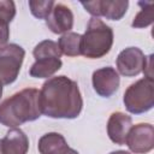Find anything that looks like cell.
<instances>
[{"instance_id": "cell-6", "label": "cell", "mask_w": 154, "mask_h": 154, "mask_svg": "<svg viewBox=\"0 0 154 154\" xmlns=\"http://www.w3.org/2000/svg\"><path fill=\"white\" fill-rule=\"evenodd\" d=\"M81 5L89 12L94 18L105 17L111 20L122 19L129 7L128 0H94V1H82Z\"/></svg>"}, {"instance_id": "cell-9", "label": "cell", "mask_w": 154, "mask_h": 154, "mask_svg": "<svg viewBox=\"0 0 154 154\" xmlns=\"http://www.w3.org/2000/svg\"><path fill=\"white\" fill-rule=\"evenodd\" d=\"M91 82L94 90L96 91L97 95L102 97H109L118 90L120 77L119 73L116 71V69L111 66H106L93 72Z\"/></svg>"}, {"instance_id": "cell-3", "label": "cell", "mask_w": 154, "mask_h": 154, "mask_svg": "<svg viewBox=\"0 0 154 154\" xmlns=\"http://www.w3.org/2000/svg\"><path fill=\"white\" fill-rule=\"evenodd\" d=\"M113 30L100 18L91 17L88 22L85 32L82 35L81 55L89 59L105 57L113 46Z\"/></svg>"}, {"instance_id": "cell-7", "label": "cell", "mask_w": 154, "mask_h": 154, "mask_svg": "<svg viewBox=\"0 0 154 154\" xmlns=\"http://www.w3.org/2000/svg\"><path fill=\"white\" fill-rule=\"evenodd\" d=\"M125 144L135 154H146L154 148V128L149 123L132 125Z\"/></svg>"}, {"instance_id": "cell-15", "label": "cell", "mask_w": 154, "mask_h": 154, "mask_svg": "<svg viewBox=\"0 0 154 154\" xmlns=\"http://www.w3.org/2000/svg\"><path fill=\"white\" fill-rule=\"evenodd\" d=\"M81 41H82L81 34L69 31L63 34L57 43L59 46L61 54H65L67 57H77L81 55Z\"/></svg>"}, {"instance_id": "cell-13", "label": "cell", "mask_w": 154, "mask_h": 154, "mask_svg": "<svg viewBox=\"0 0 154 154\" xmlns=\"http://www.w3.org/2000/svg\"><path fill=\"white\" fill-rule=\"evenodd\" d=\"M31 65L29 75L35 78H48L52 77L57 71L61 69L63 61L58 57H40Z\"/></svg>"}, {"instance_id": "cell-14", "label": "cell", "mask_w": 154, "mask_h": 154, "mask_svg": "<svg viewBox=\"0 0 154 154\" xmlns=\"http://www.w3.org/2000/svg\"><path fill=\"white\" fill-rule=\"evenodd\" d=\"M67 147V142L65 137L58 132H48L45 134L37 144V149L40 154H57Z\"/></svg>"}, {"instance_id": "cell-12", "label": "cell", "mask_w": 154, "mask_h": 154, "mask_svg": "<svg viewBox=\"0 0 154 154\" xmlns=\"http://www.w3.org/2000/svg\"><path fill=\"white\" fill-rule=\"evenodd\" d=\"M0 141L4 154H26L29 150V138L20 129H10Z\"/></svg>"}, {"instance_id": "cell-10", "label": "cell", "mask_w": 154, "mask_h": 154, "mask_svg": "<svg viewBox=\"0 0 154 154\" xmlns=\"http://www.w3.org/2000/svg\"><path fill=\"white\" fill-rule=\"evenodd\" d=\"M46 25L54 34L69 32L73 26V13L64 4H55L46 18Z\"/></svg>"}, {"instance_id": "cell-11", "label": "cell", "mask_w": 154, "mask_h": 154, "mask_svg": "<svg viewBox=\"0 0 154 154\" xmlns=\"http://www.w3.org/2000/svg\"><path fill=\"white\" fill-rule=\"evenodd\" d=\"M132 126L130 116L123 112H114L109 116L107 122V135L116 144H125L128 134Z\"/></svg>"}, {"instance_id": "cell-4", "label": "cell", "mask_w": 154, "mask_h": 154, "mask_svg": "<svg viewBox=\"0 0 154 154\" xmlns=\"http://www.w3.org/2000/svg\"><path fill=\"white\" fill-rule=\"evenodd\" d=\"M125 108L132 114H142L154 106V82L149 78H141L130 84L123 97Z\"/></svg>"}, {"instance_id": "cell-5", "label": "cell", "mask_w": 154, "mask_h": 154, "mask_svg": "<svg viewBox=\"0 0 154 154\" xmlns=\"http://www.w3.org/2000/svg\"><path fill=\"white\" fill-rule=\"evenodd\" d=\"M25 51L17 43H7L0 48V84L13 83L20 71Z\"/></svg>"}, {"instance_id": "cell-8", "label": "cell", "mask_w": 154, "mask_h": 154, "mask_svg": "<svg viewBox=\"0 0 154 154\" xmlns=\"http://www.w3.org/2000/svg\"><path fill=\"white\" fill-rule=\"evenodd\" d=\"M118 72L125 77H134L140 75L147 63L143 52L137 47H128L123 49L117 57Z\"/></svg>"}, {"instance_id": "cell-24", "label": "cell", "mask_w": 154, "mask_h": 154, "mask_svg": "<svg viewBox=\"0 0 154 154\" xmlns=\"http://www.w3.org/2000/svg\"><path fill=\"white\" fill-rule=\"evenodd\" d=\"M0 154H4L2 153V149H1V141H0Z\"/></svg>"}, {"instance_id": "cell-22", "label": "cell", "mask_w": 154, "mask_h": 154, "mask_svg": "<svg viewBox=\"0 0 154 154\" xmlns=\"http://www.w3.org/2000/svg\"><path fill=\"white\" fill-rule=\"evenodd\" d=\"M109 154H130V153L126 150H114V152H111Z\"/></svg>"}, {"instance_id": "cell-20", "label": "cell", "mask_w": 154, "mask_h": 154, "mask_svg": "<svg viewBox=\"0 0 154 154\" xmlns=\"http://www.w3.org/2000/svg\"><path fill=\"white\" fill-rule=\"evenodd\" d=\"M8 37H10V29H8V25L0 24V48L4 47L5 45H7Z\"/></svg>"}, {"instance_id": "cell-19", "label": "cell", "mask_w": 154, "mask_h": 154, "mask_svg": "<svg viewBox=\"0 0 154 154\" xmlns=\"http://www.w3.org/2000/svg\"><path fill=\"white\" fill-rule=\"evenodd\" d=\"M16 16V5L12 0H0V24L8 25Z\"/></svg>"}, {"instance_id": "cell-1", "label": "cell", "mask_w": 154, "mask_h": 154, "mask_svg": "<svg viewBox=\"0 0 154 154\" xmlns=\"http://www.w3.org/2000/svg\"><path fill=\"white\" fill-rule=\"evenodd\" d=\"M41 114L55 119H75L83 108V99L77 82L66 76L48 78L40 90Z\"/></svg>"}, {"instance_id": "cell-23", "label": "cell", "mask_w": 154, "mask_h": 154, "mask_svg": "<svg viewBox=\"0 0 154 154\" xmlns=\"http://www.w3.org/2000/svg\"><path fill=\"white\" fill-rule=\"evenodd\" d=\"M1 96H2V85L0 84V99H1Z\"/></svg>"}, {"instance_id": "cell-18", "label": "cell", "mask_w": 154, "mask_h": 154, "mask_svg": "<svg viewBox=\"0 0 154 154\" xmlns=\"http://www.w3.org/2000/svg\"><path fill=\"white\" fill-rule=\"evenodd\" d=\"M28 4L31 14L38 19H46L55 5L53 0H30Z\"/></svg>"}, {"instance_id": "cell-2", "label": "cell", "mask_w": 154, "mask_h": 154, "mask_svg": "<svg viewBox=\"0 0 154 154\" xmlns=\"http://www.w3.org/2000/svg\"><path fill=\"white\" fill-rule=\"evenodd\" d=\"M37 89L25 88L4 100L0 103V123L7 128H17L38 119L41 117Z\"/></svg>"}, {"instance_id": "cell-16", "label": "cell", "mask_w": 154, "mask_h": 154, "mask_svg": "<svg viewBox=\"0 0 154 154\" xmlns=\"http://www.w3.org/2000/svg\"><path fill=\"white\" fill-rule=\"evenodd\" d=\"M138 5L142 7L141 11L135 16L131 25L134 28H146L150 25L154 20V4L153 2H138Z\"/></svg>"}, {"instance_id": "cell-21", "label": "cell", "mask_w": 154, "mask_h": 154, "mask_svg": "<svg viewBox=\"0 0 154 154\" xmlns=\"http://www.w3.org/2000/svg\"><path fill=\"white\" fill-rule=\"evenodd\" d=\"M57 154H79L77 150H75V149H72V148H70L69 146L66 147V148H64L63 150H60V152H58Z\"/></svg>"}, {"instance_id": "cell-17", "label": "cell", "mask_w": 154, "mask_h": 154, "mask_svg": "<svg viewBox=\"0 0 154 154\" xmlns=\"http://www.w3.org/2000/svg\"><path fill=\"white\" fill-rule=\"evenodd\" d=\"M34 58H40V57H58L61 58V52L59 49V46L57 42L52 40H43L38 42L34 51H32Z\"/></svg>"}]
</instances>
